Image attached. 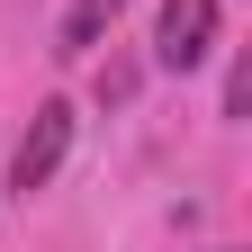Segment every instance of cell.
Returning a JSON list of instances; mask_svg holds the SVG:
<instances>
[{
    "label": "cell",
    "instance_id": "6da1fadb",
    "mask_svg": "<svg viewBox=\"0 0 252 252\" xmlns=\"http://www.w3.org/2000/svg\"><path fill=\"white\" fill-rule=\"evenodd\" d=\"M72 99H36V117H27V135H18V153H9V189L18 198H36V189L63 171V153H72Z\"/></svg>",
    "mask_w": 252,
    "mask_h": 252
},
{
    "label": "cell",
    "instance_id": "7a4b0ae2",
    "mask_svg": "<svg viewBox=\"0 0 252 252\" xmlns=\"http://www.w3.org/2000/svg\"><path fill=\"white\" fill-rule=\"evenodd\" d=\"M216 54V0H162V18H153V63L162 72H198Z\"/></svg>",
    "mask_w": 252,
    "mask_h": 252
},
{
    "label": "cell",
    "instance_id": "3957f363",
    "mask_svg": "<svg viewBox=\"0 0 252 252\" xmlns=\"http://www.w3.org/2000/svg\"><path fill=\"white\" fill-rule=\"evenodd\" d=\"M117 9H126V0H72V9H63V45H54V54H90V45L117 27Z\"/></svg>",
    "mask_w": 252,
    "mask_h": 252
},
{
    "label": "cell",
    "instance_id": "277c9868",
    "mask_svg": "<svg viewBox=\"0 0 252 252\" xmlns=\"http://www.w3.org/2000/svg\"><path fill=\"white\" fill-rule=\"evenodd\" d=\"M225 117H252V54H234V72H225Z\"/></svg>",
    "mask_w": 252,
    "mask_h": 252
}]
</instances>
